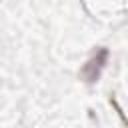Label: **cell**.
Instances as JSON below:
<instances>
[{"label": "cell", "instance_id": "1", "mask_svg": "<svg viewBox=\"0 0 128 128\" xmlns=\"http://www.w3.org/2000/svg\"><path fill=\"white\" fill-rule=\"evenodd\" d=\"M108 56H110L108 48H104V46L98 48V50H96V52H94V54L82 64V68H80V72H78L80 80H82L84 84H96V82L100 80L104 68H106Z\"/></svg>", "mask_w": 128, "mask_h": 128}]
</instances>
